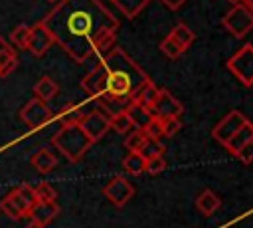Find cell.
<instances>
[{
    "instance_id": "6da1fadb",
    "label": "cell",
    "mask_w": 253,
    "mask_h": 228,
    "mask_svg": "<svg viewBox=\"0 0 253 228\" xmlns=\"http://www.w3.org/2000/svg\"><path fill=\"white\" fill-rule=\"evenodd\" d=\"M42 22L77 63L111 50L119 30L117 18L99 0H59Z\"/></svg>"
},
{
    "instance_id": "7a4b0ae2",
    "label": "cell",
    "mask_w": 253,
    "mask_h": 228,
    "mask_svg": "<svg viewBox=\"0 0 253 228\" xmlns=\"http://www.w3.org/2000/svg\"><path fill=\"white\" fill-rule=\"evenodd\" d=\"M148 75L138 67V63L121 48L107 50L99 63L81 79V87L91 95L105 103H130V93L138 83H142Z\"/></svg>"
},
{
    "instance_id": "3957f363",
    "label": "cell",
    "mask_w": 253,
    "mask_h": 228,
    "mask_svg": "<svg viewBox=\"0 0 253 228\" xmlns=\"http://www.w3.org/2000/svg\"><path fill=\"white\" fill-rule=\"evenodd\" d=\"M51 145L69 161V163H77L81 161V157L89 151V147L93 145L89 141V137L83 133V129L79 125H63L59 131H55V135L51 137Z\"/></svg>"
},
{
    "instance_id": "277c9868",
    "label": "cell",
    "mask_w": 253,
    "mask_h": 228,
    "mask_svg": "<svg viewBox=\"0 0 253 228\" xmlns=\"http://www.w3.org/2000/svg\"><path fill=\"white\" fill-rule=\"evenodd\" d=\"M36 202V192L32 184H20L12 188L2 200H0V210L12 218V220H22L28 216L30 208Z\"/></svg>"
},
{
    "instance_id": "5b68a950",
    "label": "cell",
    "mask_w": 253,
    "mask_h": 228,
    "mask_svg": "<svg viewBox=\"0 0 253 228\" xmlns=\"http://www.w3.org/2000/svg\"><path fill=\"white\" fill-rule=\"evenodd\" d=\"M227 69L245 85H253V44H243L229 59H227Z\"/></svg>"
},
{
    "instance_id": "8992f818",
    "label": "cell",
    "mask_w": 253,
    "mask_h": 228,
    "mask_svg": "<svg viewBox=\"0 0 253 228\" xmlns=\"http://www.w3.org/2000/svg\"><path fill=\"white\" fill-rule=\"evenodd\" d=\"M221 24H223V28H225L231 36L243 38V36L249 34V30H253V12L247 10L243 4L237 2V4H233L231 10L223 16Z\"/></svg>"
},
{
    "instance_id": "52a82bcc",
    "label": "cell",
    "mask_w": 253,
    "mask_h": 228,
    "mask_svg": "<svg viewBox=\"0 0 253 228\" xmlns=\"http://www.w3.org/2000/svg\"><path fill=\"white\" fill-rule=\"evenodd\" d=\"M53 117H55V115H53V111L49 109L47 101H42V99H38V97L30 99V101L22 107V111H20V119H22L32 131H38V129L45 127Z\"/></svg>"
},
{
    "instance_id": "ba28073f",
    "label": "cell",
    "mask_w": 253,
    "mask_h": 228,
    "mask_svg": "<svg viewBox=\"0 0 253 228\" xmlns=\"http://www.w3.org/2000/svg\"><path fill=\"white\" fill-rule=\"evenodd\" d=\"M109 117H111V113L101 107V109H95L91 113H85L83 119H81V123H79V127L83 129V133L89 137L91 143H97L111 129L109 127Z\"/></svg>"
},
{
    "instance_id": "9c48e42d",
    "label": "cell",
    "mask_w": 253,
    "mask_h": 228,
    "mask_svg": "<svg viewBox=\"0 0 253 228\" xmlns=\"http://www.w3.org/2000/svg\"><path fill=\"white\" fill-rule=\"evenodd\" d=\"M148 111L152 117L168 119V117H180L184 111V105L168 89H158V95H156L154 103L148 107Z\"/></svg>"
},
{
    "instance_id": "30bf717a",
    "label": "cell",
    "mask_w": 253,
    "mask_h": 228,
    "mask_svg": "<svg viewBox=\"0 0 253 228\" xmlns=\"http://www.w3.org/2000/svg\"><path fill=\"white\" fill-rule=\"evenodd\" d=\"M247 123V117L241 113V111H237V109H233V111H229L215 127H213V131H211V135H213V139L217 141V143H221V145H225L243 125Z\"/></svg>"
},
{
    "instance_id": "8fae6325",
    "label": "cell",
    "mask_w": 253,
    "mask_h": 228,
    "mask_svg": "<svg viewBox=\"0 0 253 228\" xmlns=\"http://www.w3.org/2000/svg\"><path fill=\"white\" fill-rule=\"evenodd\" d=\"M53 44H55V42H53V36H51V32L45 28L43 22H36L34 26H30V38H28L26 50H28L32 56H36V57L45 56V52H47Z\"/></svg>"
},
{
    "instance_id": "7c38bea8",
    "label": "cell",
    "mask_w": 253,
    "mask_h": 228,
    "mask_svg": "<svg viewBox=\"0 0 253 228\" xmlns=\"http://www.w3.org/2000/svg\"><path fill=\"white\" fill-rule=\"evenodd\" d=\"M103 194L107 196V200L115 206H125L132 196H134V186L125 178V176H113L107 186L103 188Z\"/></svg>"
},
{
    "instance_id": "4fadbf2b",
    "label": "cell",
    "mask_w": 253,
    "mask_h": 228,
    "mask_svg": "<svg viewBox=\"0 0 253 228\" xmlns=\"http://www.w3.org/2000/svg\"><path fill=\"white\" fill-rule=\"evenodd\" d=\"M59 214V206L57 202H43V200H36L34 206L30 208L28 212V218L34 222V224H40V226H47L55 216Z\"/></svg>"
},
{
    "instance_id": "5bb4252c",
    "label": "cell",
    "mask_w": 253,
    "mask_h": 228,
    "mask_svg": "<svg viewBox=\"0 0 253 228\" xmlns=\"http://www.w3.org/2000/svg\"><path fill=\"white\" fill-rule=\"evenodd\" d=\"M156 95H158V87L154 85L152 79L146 77L142 83H138V85L134 87V91L130 93V101H132V103H138V105H142V107L148 109V107L154 103Z\"/></svg>"
},
{
    "instance_id": "9a60e30c",
    "label": "cell",
    "mask_w": 253,
    "mask_h": 228,
    "mask_svg": "<svg viewBox=\"0 0 253 228\" xmlns=\"http://www.w3.org/2000/svg\"><path fill=\"white\" fill-rule=\"evenodd\" d=\"M30 163H32V167L38 171V172H42V174H47V172H51L55 167H57V157L49 151V149H40V151H36L32 157H30Z\"/></svg>"
},
{
    "instance_id": "2e32d148",
    "label": "cell",
    "mask_w": 253,
    "mask_h": 228,
    "mask_svg": "<svg viewBox=\"0 0 253 228\" xmlns=\"http://www.w3.org/2000/svg\"><path fill=\"white\" fill-rule=\"evenodd\" d=\"M219 206H221V198H219L213 190H210V188L202 190V192L198 194V198H196V208H198L204 216L215 214V210H217Z\"/></svg>"
},
{
    "instance_id": "e0dca14e",
    "label": "cell",
    "mask_w": 253,
    "mask_h": 228,
    "mask_svg": "<svg viewBox=\"0 0 253 228\" xmlns=\"http://www.w3.org/2000/svg\"><path fill=\"white\" fill-rule=\"evenodd\" d=\"M57 93H59V85H57L51 77H47V75L40 77V79L34 83V95H36L38 99H42V101H49V99H53Z\"/></svg>"
},
{
    "instance_id": "ac0fdd59",
    "label": "cell",
    "mask_w": 253,
    "mask_h": 228,
    "mask_svg": "<svg viewBox=\"0 0 253 228\" xmlns=\"http://www.w3.org/2000/svg\"><path fill=\"white\" fill-rule=\"evenodd\" d=\"M249 141H253V123H251V121H247V123H245V125H243V127H241V129H239V131H237V133H235L223 147L233 155L239 147H243V145L249 143Z\"/></svg>"
},
{
    "instance_id": "d6986e66",
    "label": "cell",
    "mask_w": 253,
    "mask_h": 228,
    "mask_svg": "<svg viewBox=\"0 0 253 228\" xmlns=\"http://www.w3.org/2000/svg\"><path fill=\"white\" fill-rule=\"evenodd\" d=\"M83 109L79 107V105H75V103H67L65 107H61V111L57 113V117H53V119H57L59 123H61V127L63 125H79L81 123V119H83Z\"/></svg>"
},
{
    "instance_id": "ffe728a7",
    "label": "cell",
    "mask_w": 253,
    "mask_h": 228,
    "mask_svg": "<svg viewBox=\"0 0 253 228\" xmlns=\"http://www.w3.org/2000/svg\"><path fill=\"white\" fill-rule=\"evenodd\" d=\"M109 127H111L115 133H121V135H126V133H130V131L134 129V125H132V121H130V117H128V113H126L125 109H119V111L111 113V117H109Z\"/></svg>"
},
{
    "instance_id": "44dd1931",
    "label": "cell",
    "mask_w": 253,
    "mask_h": 228,
    "mask_svg": "<svg viewBox=\"0 0 253 228\" xmlns=\"http://www.w3.org/2000/svg\"><path fill=\"white\" fill-rule=\"evenodd\" d=\"M113 4L123 12V16H126L128 20H134L150 4V0H113Z\"/></svg>"
},
{
    "instance_id": "7402d4cb",
    "label": "cell",
    "mask_w": 253,
    "mask_h": 228,
    "mask_svg": "<svg viewBox=\"0 0 253 228\" xmlns=\"http://www.w3.org/2000/svg\"><path fill=\"white\" fill-rule=\"evenodd\" d=\"M125 111L128 113V117H130L134 129H142V127L152 119V115H150V111H148L146 107H142V105H138V103H132V101L125 107Z\"/></svg>"
},
{
    "instance_id": "603a6c76",
    "label": "cell",
    "mask_w": 253,
    "mask_h": 228,
    "mask_svg": "<svg viewBox=\"0 0 253 228\" xmlns=\"http://www.w3.org/2000/svg\"><path fill=\"white\" fill-rule=\"evenodd\" d=\"M144 165H146V159L136 151L126 153V157L123 159V169L128 174H142L144 172Z\"/></svg>"
},
{
    "instance_id": "cb8c5ba5",
    "label": "cell",
    "mask_w": 253,
    "mask_h": 228,
    "mask_svg": "<svg viewBox=\"0 0 253 228\" xmlns=\"http://www.w3.org/2000/svg\"><path fill=\"white\" fill-rule=\"evenodd\" d=\"M16 65H18V56H16L14 48H10V46L4 48L0 52V77L12 73L16 69Z\"/></svg>"
},
{
    "instance_id": "d4e9b609",
    "label": "cell",
    "mask_w": 253,
    "mask_h": 228,
    "mask_svg": "<svg viewBox=\"0 0 253 228\" xmlns=\"http://www.w3.org/2000/svg\"><path fill=\"white\" fill-rule=\"evenodd\" d=\"M170 36L186 50V48H190L192 44H194V40H196V34L186 26V24H176L174 28H172V32H170Z\"/></svg>"
},
{
    "instance_id": "484cf974",
    "label": "cell",
    "mask_w": 253,
    "mask_h": 228,
    "mask_svg": "<svg viewBox=\"0 0 253 228\" xmlns=\"http://www.w3.org/2000/svg\"><path fill=\"white\" fill-rule=\"evenodd\" d=\"M160 52H164V56L166 57H170V59H178L182 54H184V48L168 34L162 42H160Z\"/></svg>"
},
{
    "instance_id": "4316f807",
    "label": "cell",
    "mask_w": 253,
    "mask_h": 228,
    "mask_svg": "<svg viewBox=\"0 0 253 228\" xmlns=\"http://www.w3.org/2000/svg\"><path fill=\"white\" fill-rule=\"evenodd\" d=\"M146 143V135L142 133V129H132L130 133H126V137H125V147H126V151L130 153V151H140V147Z\"/></svg>"
},
{
    "instance_id": "83f0119b",
    "label": "cell",
    "mask_w": 253,
    "mask_h": 228,
    "mask_svg": "<svg viewBox=\"0 0 253 228\" xmlns=\"http://www.w3.org/2000/svg\"><path fill=\"white\" fill-rule=\"evenodd\" d=\"M28 38H30V26H26V24H20V26H16V28L10 32L12 44H14L16 48H20V50H26Z\"/></svg>"
},
{
    "instance_id": "f1b7e54d",
    "label": "cell",
    "mask_w": 253,
    "mask_h": 228,
    "mask_svg": "<svg viewBox=\"0 0 253 228\" xmlns=\"http://www.w3.org/2000/svg\"><path fill=\"white\" fill-rule=\"evenodd\" d=\"M34 192H36V200H43V202L57 200V190L49 182H40L38 186H34Z\"/></svg>"
},
{
    "instance_id": "f546056e",
    "label": "cell",
    "mask_w": 253,
    "mask_h": 228,
    "mask_svg": "<svg viewBox=\"0 0 253 228\" xmlns=\"http://www.w3.org/2000/svg\"><path fill=\"white\" fill-rule=\"evenodd\" d=\"M144 159H152V157H164V145L160 141H150L146 139V143L140 147L138 151Z\"/></svg>"
},
{
    "instance_id": "4dcf8cb0",
    "label": "cell",
    "mask_w": 253,
    "mask_h": 228,
    "mask_svg": "<svg viewBox=\"0 0 253 228\" xmlns=\"http://www.w3.org/2000/svg\"><path fill=\"white\" fill-rule=\"evenodd\" d=\"M142 133L146 135V139L150 141H160L162 137V121L158 117H152L144 127H142Z\"/></svg>"
},
{
    "instance_id": "1f68e13d",
    "label": "cell",
    "mask_w": 253,
    "mask_h": 228,
    "mask_svg": "<svg viewBox=\"0 0 253 228\" xmlns=\"http://www.w3.org/2000/svg\"><path fill=\"white\" fill-rule=\"evenodd\" d=\"M160 121H162V137H174L182 129V123L178 117H168V119H160Z\"/></svg>"
},
{
    "instance_id": "d6a6232c",
    "label": "cell",
    "mask_w": 253,
    "mask_h": 228,
    "mask_svg": "<svg viewBox=\"0 0 253 228\" xmlns=\"http://www.w3.org/2000/svg\"><path fill=\"white\" fill-rule=\"evenodd\" d=\"M166 169V161L164 157H152V159H146V165H144V172H150V174H158Z\"/></svg>"
},
{
    "instance_id": "836d02e7",
    "label": "cell",
    "mask_w": 253,
    "mask_h": 228,
    "mask_svg": "<svg viewBox=\"0 0 253 228\" xmlns=\"http://www.w3.org/2000/svg\"><path fill=\"white\" fill-rule=\"evenodd\" d=\"M243 165H249V163H253V141H249V143H245L243 147H239L235 153H233Z\"/></svg>"
},
{
    "instance_id": "e575fe53",
    "label": "cell",
    "mask_w": 253,
    "mask_h": 228,
    "mask_svg": "<svg viewBox=\"0 0 253 228\" xmlns=\"http://www.w3.org/2000/svg\"><path fill=\"white\" fill-rule=\"evenodd\" d=\"M168 10H178L182 8V4H186V0H160Z\"/></svg>"
},
{
    "instance_id": "d590c367",
    "label": "cell",
    "mask_w": 253,
    "mask_h": 228,
    "mask_svg": "<svg viewBox=\"0 0 253 228\" xmlns=\"http://www.w3.org/2000/svg\"><path fill=\"white\" fill-rule=\"evenodd\" d=\"M239 4H243L247 10H251V12H253V0H239Z\"/></svg>"
},
{
    "instance_id": "8d00e7d4",
    "label": "cell",
    "mask_w": 253,
    "mask_h": 228,
    "mask_svg": "<svg viewBox=\"0 0 253 228\" xmlns=\"http://www.w3.org/2000/svg\"><path fill=\"white\" fill-rule=\"evenodd\" d=\"M4 48H8V42H6V40H4L2 36H0V52H2Z\"/></svg>"
},
{
    "instance_id": "74e56055",
    "label": "cell",
    "mask_w": 253,
    "mask_h": 228,
    "mask_svg": "<svg viewBox=\"0 0 253 228\" xmlns=\"http://www.w3.org/2000/svg\"><path fill=\"white\" fill-rule=\"evenodd\" d=\"M24 228H45V226H40V224H34V222H30L28 226H24Z\"/></svg>"
},
{
    "instance_id": "f35d334b",
    "label": "cell",
    "mask_w": 253,
    "mask_h": 228,
    "mask_svg": "<svg viewBox=\"0 0 253 228\" xmlns=\"http://www.w3.org/2000/svg\"><path fill=\"white\" fill-rule=\"evenodd\" d=\"M227 2H231V4H237V2H239V0H227Z\"/></svg>"
},
{
    "instance_id": "ab89813d",
    "label": "cell",
    "mask_w": 253,
    "mask_h": 228,
    "mask_svg": "<svg viewBox=\"0 0 253 228\" xmlns=\"http://www.w3.org/2000/svg\"><path fill=\"white\" fill-rule=\"evenodd\" d=\"M47 2H51V4H55V2H59V0H47Z\"/></svg>"
},
{
    "instance_id": "60d3db41",
    "label": "cell",
    "mask_w": 253,
    "mask_h": 228,
    "mask_svg": "<svg viewBox=\"0 0 253 228\" xmlns=\"http://www.w3.org/2000/svg\"><path fill=\"white\" fill-rule=\"evenodd\" d=\"M111 2H113V0H111Z\"/></svg>"
}]
</instances>
